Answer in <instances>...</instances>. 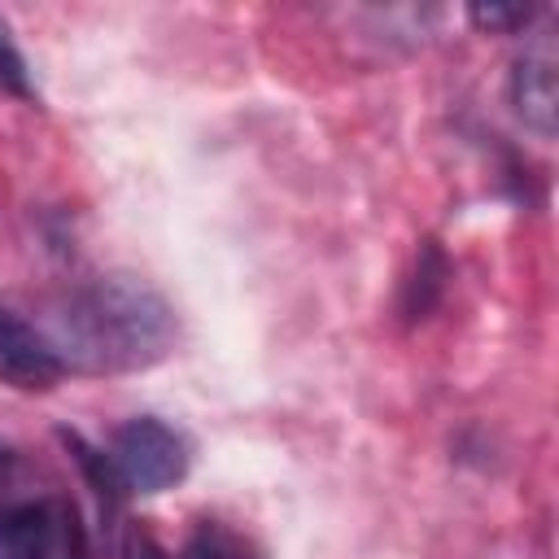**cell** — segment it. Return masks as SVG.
I'll use <instances>...</instances> for the list:
<instances>
[{
    "label": "cell",
    "instance_id": "5b68a950",
    "mask_svg": "<svg viewBox=\"0 0 559 559\" xmlns=\"http://www.w3.org/2000/svg\"><path fill=\"white\" fill-rule=\"evenodd\" d=\"M57 520L48 502H13L0 511V559H52Z\"/></svg>",
    "mask_w": 559,
    "mask_h": 559
},
{
    "label": "cell",
    "instance_id": "ba28073f",
    "mask_svg": "<svg viewBox=\"0 0 559 559\" xmlns=\"http://www.w3.org/2000/svg\"><path fill=\"white\" fill-rule=\"evenodd\" d=\"M533 13H537V4H507V0H489V4H472V9H467V17H472L480 31H493V35L528 26Z\"/></svg>",
    "mask_w": 559,
    "mask_h": 559
},
{
    "label": "cell",
    "instance_id": "9c48e42d",
    "mask_svg": "<svg viewBox=\"0 0 559 559\" xmlns=\"http://www.w3.org/2000/svg\"><path fill=\"white\" fill-rule=\"evenodd\" d=\"M0 79H4L9 87H22V61H17V52L4 44V35H0Z\"/></svg>",
    "mask_w": 559,
    "mask_h": 559
},
{
    "label": "cell",
    "instance_id": "3957f363",
    "mask_svg": "<svg viewBox=\"0 0 559 559\" xmlns=\"http://www.w3.org/2000/svg\"><path fill=\"white\" fill-rule=\"evenodd\" d=\"M511 105L515 118L537 131L542 140L555 135L559 122V52L550 35H537L524 44V52L511 66Z\"/></svg>",
    "mask_w": 559,
    "mask_h": 559
},
{
    "label": "cell",
    "instance_id": "8992f818",
    "mask_svg": "<svg viewBox=\"0 0 559 559\" xmlns=\"http://www.w3.org/2000/svg\"><path fill=\"white\" fill-rule=\"evenodd\" d=\"M445 280H450L445 253H441L432 240H424V245H419V258H415V271H411V280H406V288H402V314H406L411 323L424 319V314L441 301Z\"/></svg>",
    "mask_w": 559,
    "mask_h": 559
},
{
    "label": "cell",
    "instance_id": "7a4b0ae2",
    "mask_svg": "<svg viewBox=\"0 0 559 559\" xmlns=\"http://www.w3.org/2000/svg\"><path fill=\"white\" fill-rule=\"evenodd\" d=\"M114 467H118L122 485H131L140 493H162L175 480H183L188 445L170 424L140 415L114 432Z\"/></svg>",
    "mask_w": 559,
    "mask_h": 559
},
{
    "label": "cell",
    "instance_id": "277c9868",
    "mask_svg": "<svg viewBox=\"0 0 559 559\" xmlns=\"http://www.w3.org/2000/svg\"><path fill=\"white\" fill-rule=\"evenodd\" d=\"M61 371L66 367L52 354V345L31 323L0 310V380H9L17 389H48Z\"/></svg>",
    "mask_w": 559,
    "mask_h": 559
},
{
    "label": "cell",
    "instance_id": "6da1fadb",
    "mask_svg": "<svg viewBox=\"0 0 559 559\" xmlns=\"http://www.w3.org/2000/svg\"><path fill=\"white\" fill-rule=\"evenodd\" d=\"M175 336L170 306L131 275H105L70 297L57 319L52 354L61 367L83 371H135L166 354Z\"/></svg>",
    "mask_w": 559,
    "mask_h": 559
},
{
    "label": "cell",
    "instance_id": "30bf717a",
    "mask_svg": "<svg viewBox=\"0 0 559 559\" xmlns=\"http://www.w3.org/2000/svg\"><path fill=\"white\" fill-rule=\"evenodd\" d=\"M0 463H4V450H0Z\"/></svg>",
    "mask_w": 559,
    "mask_h": 559
},
{
    "label": "cell",
    "instance_id": "52a82bcc",
    "mask_svg": "<svg viewBox=\"0 0 559 559\" xmlns=\"http://www.w3.org/2000/svg\"><path fill=\"white\" fill-rule=\"evenodd\" d=\"M122 559H227V555L210 537H192L183 550H166L148 528H131L127 546H122Z\"/></svg>",
    "mask_w": 559,
    "mask_h": 559
}]
</instances>
